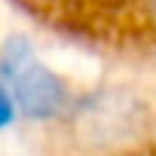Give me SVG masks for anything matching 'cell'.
Here are the masks:
<instances>
[{
    "label": "cell",
    "mask_w": 156,
    "mask_h": 156,
    "mask_svg": "<svg viewBox=\"0 0 156 156\" xmlns=\"http://www.w3.org/2000/svg\"><path fill=\"white\" fill-rule=\"evenodd\" d=\"M40 104L28 156H156V70H122Z\"/></svg>",
    "instance_id": "cell-1"
}]
</instances>
